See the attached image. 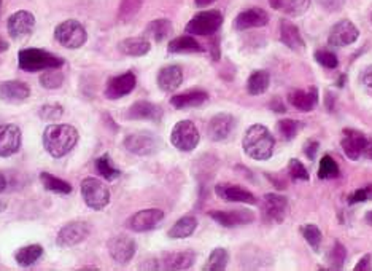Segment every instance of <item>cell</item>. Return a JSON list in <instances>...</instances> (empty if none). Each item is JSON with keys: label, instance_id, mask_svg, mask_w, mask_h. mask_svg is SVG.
<instances>
[{"label": "cell", "instance_id": "obj_1", "mask_svg": "<svg viewBox=\"0 0 372 271\" xmlns=\"http://www.w3.org/2000/svg\"><path fill=\"white\" fill-rule=\"evenodd\" d=\"M80 134L72 125H49L43 132V147L53 158H62L75 149Z\"/></svg>", "mask_w": 372, "mask_h": 271}, {"label": "cell", "instance_id": "obj_2", "mask_svg": "<svg viewBox=\"0 0 372 271\" xmlns=\"http://www.w3.org/2000/svg\"><path fill=\"white\" fill-rule=\"evenodd\" d=\"M275 139L271 134L264 125H251L248 128L244 139H242V147L244 152L251 160L266 161L274 154Z\"/></svg>", "mask_w": 372, "mask_h": 271}, {"label": "cell", "instance_id": "obj_3", "mask_svg": "<svg viewBox=\"0 0 372 271\" xmlns=\"http://www.w3.org/2000/svg\"><path fill=\"white\" fill-rule=\"evenodd\" d=\"M18 64L23 71L37 72L61 69L64 66V59L59 58L58 54L38 50V48H24L18 53Z\"/></svg>", "mask_w": 372, "mask_h": 271}, {"label": "cell", "instance_id": "obj_4", "mask_svg": "<svg viewBox=\"0 0 372 271\" xmlns=\"http://www.w3.org/2000/svg\"><path fill=\"white\" fill-rule=\"evenodd\" d=\"M54 38H56L64 48L77 50V48H82L84 43H86L88 34L80 21H77V19H66V21H62L56 27Z\"/></svg>", "mask_w": 372, "mask_h": 271}, {"label": "cell", "instance_id": "obj_5", "mask_svg": "<svg viewBox=\"0 0 372 271\" xmlns=\"http://www.w3.org/2000/svg\"><path fill=\"white\" fill-rule=\"evenodd\" d=\"M82 196L88 208L94 211L106 209L110 203V191L96 177H86L82 182Z\"/></svg>", "mask_w": 372, "mask_h": 271}, {"label": "cell", "instance_id": "obj_6", "mask_svg": "<svg viewBox=\"0 0 372 271\" xmlns=\"http://www.w3.org/2000/svg\"><path fill=\"white\" fill-rule=\"evenodd\" d=\"M201 134L196 125L190 120L178 121L175 126L172 128L171 132V142L175 149L182 152H193L199 144Z\"/></svg>", "mask_w": 372, "mask_h": 271}, {"label": "cell", "instance_id": "obj_7", "mask_svg": "<svg viewBox=\"0 0 372 271\" xmlns=\"http://www.w3.org/2000/svg\"><path fill=\"white\" fill-rule=\"evenodd\" d=\"M223 24V14L218 10L201 12L186 24V32L193 36H213Z\"/></svg>", "mask_w": 372, "mask_h": 271}, {"label": "cell", "instance_id": "obj_8", "mask_svg": "<svg viewBox=\"0 0 372 271\" xmlns=\"http://www.w3.org/2000/svg\"><path fill=\"white\" fill-rule=\"evenodd\" d=\"M124 147H126L127 152H131L134 155L138 156H150L155 155L158 150H160L161 142L156 136H153L151 132H132L124 137Z\"/></svg>", "mask_w": 372, "mask_h": 271}, {"label": "cell", "instance_id": "obj_9", "mask_svg": "<svg viewBox=\"0 0 372 271\" xmlns=\"http://www.w3.org/2000/svg\"><path fill=\"white\" fill-rule=\"evenodd\" d=\"M91 235V225L86 222H71L59 230L56 244L59 248H73V246L83 243Z\"/></svg>", "mask_w": 372, "mask_h": 271}, {"label": "cell", "instance_id": "obj_10", "mask_svg": "<svg viewBox=\"0 0 372 271\" xmlns=\"http://www.w3.org/2000/svg\"><path fill=\"white\" fill-rule=\"evenodd\" d=\"M107 249H108V254H110V257L113 259V262L126 265L131 262V260L134 259V255H136L137 246H136V241H134L132 238H129V236L118 235L108 239Z\"/></svg>", "mask_w": 372, "mask_h": 271}, {"label": "cell", "instance_id": "obj_11", "mask_svg": "<svg viewBox=\"0 0 372 271\" xmlns=\"http://www.w3.org/2000/svg\"><path fill=\"white\" fill-rule=\"evenodd\" d=\"M162 220H164V211L143 209L129 217L126 225L129 230L136 231V233H143V231L155 230Z\"/></svg>", "mask_w": 372, "mask_h": 271}, {"label": "cell", "instance_id": "obj_12", "mask_svg": "<svg viewBox=\"0 0 372 271\" xmlns=\"http://www.w3.org/2000/svg\"><path fill=\"white\" fill-rule=\"evenodd\" d=\"M358 37H360L358 27H356L351 21H349V19H342V21L336 23L334 26L331 27L328 43L331 47H345L355 43L358 40Z\"/></svg>", "mask_w": 372, "mask_h": 271}, {"label": "cell", "instance_id": "obj_13", "mask_svg": "<svg viewBox=\"0 0 372 271\" xmlns=\"http://www.w3.org/2000/svg\"><path fill=\"white\" fill-rule=\"evenodd\" d=\"M236 128V118L231 113H218L207 125V136L213 142L226 141Z\"/></svg>", "mask_w": 372, "mask_h": 271}, {"label": "cell", "instance_id": "obj_14", "mask_svg": "<svg viewBox=\"0 0 372 271\" xmlns=\"http://www.w3.org/2000/svg\"><path fill=\"white\" fill-rule=\"evenodd\" d=\"M23 144L21 130L16 125H0V156L7 158L18 154Z\"/></svg>", "mask_w": 372, "mask_h": 271}, {"label": "cell", "instance_id": "obj_15", "mask_svg": "<svg viewBox=\"0 0 372 271\" xmlns=\"http://www.w3.org/2000/svg\"><path fill=\"white\" fill-rule=\"evenodd\" d=\"M8 34L13 38H24L31 36L36 29V16L26 10H19L8 18Z\"/></svg>", "mask_w": 372, "mask_h": 271}, {"label": "cell", "instance_id": "obj_16", "mask_svg": "<svg viewBox=\"0 0 372 271\" xmlns=\"http://www.w3.org/2000/svg\"><path fill=\"white\" fill-rule=\"evenodd\" d=\"M136 85H137V78L132 72L121 73V75L113 77L107 82L103 95H106L107 99H121V97L129 95V93H132Z\"/></svg>", "mask_w": 372, "mask_h": 271}, {"label": "cell", "instance_id": "obj_17", "mask_svg": "<svg viewBox=\"0 0 372 271\" xmlns=\"http://www.w3.org/2000/svg\"><path fill=\"white\" fill-rule=\"evenodd\" d=\"M288 211V201L285 196L277 193H267L262 200V214L267 222H275L282 224Z\"/></svg>", "mask_w": 372, "mask_h": 271}, {"label": "cell", "instance_id": "obj_18", "mask_svg": "<svg viewBox=\"0 0 372 271\" xmlns=\"http://www.w3.org/2000/svg\"><path fill=\"white\" fill-rule=\"evenodd\" d=\"M213 220L218 222L221 226H237V225H245L251 224L255 220V214L251 211L247 209H232V211H212L208 213Z\"/></svg>", "mask_w": 372, "mask_h": 271}, {"label": "cell", "instance_id": "obj_19", "mask_svg": "<svg viewBox=\"0 0 372 271\" xmlns=\"http://www.w3.org/2000/svg\"><path fill=\"white\" fill-rule=\"evenodd\" d=\"M366 142H368V137H366L363 132L358 130H344V137H342V150L344 154L349 156L350 160H360V156H363Z\"/></svg>", "mask_w": 372, "mask_h": 271}, {"label": "cell", "instance_id": "obj_20", "mask_svg": "<svg viewBox=\"0 0 372 271\" xmlns=\"http://www.w3.org/2000/svg\"><path fill=\"white\" fill-rule=\"evenodd\" d=\"M162 115V108L158 104H153V102L148 101H137L127 108L126 117L129 120H150V121H161Z\"/></svg>", "mask_w": 372, "mask_h": 271}, {"label": "cell", "instance_id": "obj_21", "mask_svg": "<svg viewBox=\"0 0 372 271\" xmlns=\"http://www.w3.org/2000/svg\"><path fill=\"white\" fill-rule=\"evenodd\" d=\"M215 193L218 198L227 203H244V204H256L258 200L251 191H248L237 185H216Z\"/></svg>", "mask_w": 372, "mask_h": 271}, {"label": "cell", "instance_id": "obj_22", "mask_svg": "<svg viewBox=\"0 0 372 271\" xmlns=\"http://www.w3.org/2000/svg\"><path fill=\"white\" fill-rule=\"evenodd\" d=\"M269 21V16L262 8H248L236 18L234 27L237 31H247L253 27H262Z\"/></svg>", "mask_w": 372, "mask_h": 271}, {"label": "cell", "instance_id": "obj_23", "mask_svg": "<svg viewBox=\"0 0 372 271\" xmlns=\"http://www.w3.org/2000/svg\"><path fill=\"white\" fill-rule=\"evenodd\" d=\"M31 96V88L24 82L10 80L0 83V99L5 102H21Z\"/></svg>", "mask_w": 372, "mask_h": 271}, {"label": "cell", "instance_id": "obj_24", "mask_svg": "<svg viewBox=\"0 0 372 271\" xmlns=\"http://www.w3.org/2000/svg\"><path fill=\"white\" fill-rule=\"evenodd\" d=\"M183 82V71L180 66H166L158 72V86L164 93L175 91Z\"/></svg>", "mask_w": 372, "mask_h": 271}, {"label": "cell", "instance_id": "obj_25", "mask_svg": "<svg viewBox=\"0 0 372 271\" xmlns=\"http://www.w3.org/2000/svg\"><path fill=\"white\" fill-rule=\"evenodd\" d=\"M288 102L293 107L297 108V110L310 112L319 104V91H317V88H310L309 91H291L288 95Z\"/></svg>", "mask_w": 372, "mask_h": 271}, {"label": "cell", "instance_id": "obj_26", "mask_svg": "<svg viewBox=\"0 0 372 271\" xmlns=\"http://www.w3.org/2000/svg\"><path fill=\"white\" fill-rule=\"evenodd\" d=\"M280 40L293 51L304 50V40H302L299 29L288 19H282L280 21Z\"/></svg>", "mask_w": 372, "mask_h": 271}, {"label": "cell", "instance_id": "obj_27", "mask_svg": "<svg viewBox=\"0 0 372 271\" xmlns=\"http://www.w3.org/2000/svg\"><path fill=\"white\" fill-rule=\"evenodd\" d=\"M208 95L202 90H191L180 93V95L172 96L171 104L175 108H191V107H199L207 102Z\"/></svg>", "mask_w": 372, "mask_h": 271}, {"label": "cell", "instance_id": "obj_28", "mask_svg": "<svg viewBox=\"0 0 372 271\" xmlns=\"http://www.w3.org/2000/svg\"><path fill=\"white\" fill-rule=\"evenodd\" d=\"M164 268L167 270H188L196 262V254L193 250H183V252L164 254Z\"/></svg>", "mask_w": 372, "mask_h": 271}, {"label": "cell", "instance_id": "obj_29", "mask_svg": "<svg viewBox=\"0 0 372 271\" xmlns=\"http://www.w3.org/2000/svg\"><path fill=\"white\" fill-rule=\"evenodd\" d=\"M197 228V220L193 215H185L178 219L167 231V236L172 239H185L195 233Z\"/></svg>", "mask_w": 372, "mask_h": 271}, {"label": "cell", "instance_id": "obj_30", "mask_svg": "<svg viewBox=\"0 0 372 271\" xmlns=\"http://www.w3.org/2000/svg\"><path fill=\"white\" fill-rule=\"evenodd\" d=\"M151 43L148 38L143 37H131L126 38V40H121L120 45H118V50H120L123 54L126 56H143L150 51Z\"/></svg>", "mask_w": 372, "mask_h": 271}, {"label": "cell", "instance_id": "obj_31", "mask_svg": "<svg viewBox=\"0 0 372 271\" xmlns=\"http://www.w3.org/2000/svg\"><path fill=\"white\" fill-rule=\"evenodd\" d=\"M172 23L169 21L166 18H160L155 19V21H151L148 24L145 29V36L148 38H151L153 42H162L166 40V38L172 34Z\"/></svg>", "mask_w": 372, "mask_h": 271}, {"label": "cell", "instance_id": "obj_32", "mask_svg": "<svg viewBox=\"0 0 372 271\" xmlns=\"http://www.w3.org/2000/svg\"><path fill=\"white\" fill-rule=\"evenodd\" d=\"M42 255H43V248L40 244H29L16 250V254H14V260H16V263L19 265V267H31V265L40 260Z\"/></svg>", "mask_w": 372, "mask_h": 271}, {"label": "cell", "instance_id": "obj_33", "mask_svg": "<svg viewBox=\"0 0 372 271\" xmlns=\"http://www.w3.org/2000/svg\"><path fill=\"white\" fill-rule=\"evenodd\" d=\"M271 83V75L267 71H255L248 77L247 82V91L251 96H260L262 93L267 91Z\"/></svg>", "mask_w": 372, "mask_h": 271}, {"label": "cell", "instance_id": "obj_34", "mask_svg": "<svg viewBox=\"0 0 372 271\" xmlns=\"http://www.w3.org/2000/svg\"><path fill=\"white\" fill-rule=\"evenodd\" d=\"M169 53H201L204 48L197 40H195L191 36H182L173 38L167 47Z\"/></svg>", "mask_w": 372, "mask_h": 271}, {"label": "cell", "instance_id": "obj_35", "mask_svg": "<svg viewBox=\"0 0 372 271\" xmlns=\"http://www.w3.org/2000/svg\"><path fill=\"white\" fill-rule=\"evenodd\" d=\"M40 182L45 187V190L53 191V193L59 195H69L72 193V185L69 182L59 179V177L49 174V172H42L40 174Z\"/></svg>", "mask_w": 372, "mask_h": 271}, {"label": "cell", "instance_id": "obj_36", "mask_svg": "<svg viewBox=\"0 0 372 271\" xmlns=\"http://www.w3.org/2000/svg\"><path fill=\"white\" fill-rule=\"evenodd\" d=\"M227 262H230V254L225 248L213 249L210 255H208L207 263L202 267L204 271H223L226 270Z\"/></svg>", "mask_w": 372, "mask_h": 271}, {"label": "cell", "instance_id": "obj_37", "mask_svg": "<svg viewBox=\"0 0 372 271\" xmlns=\"http://www.w3.org/2000/svg\"><path fill=\"white\" fill-rule=\"evenodd\" d=\"M96 169H97L99 174H101L103 179H107V180H115L121 176V171L118 169V167L113 166L110 155L108 154H103L96 160Z\"/></svg>", "mask_w": 372, "mask_h": 271}, {"label": "cell", "instance_id": "obj_38", "mask_svg": "<svg viewBox=\"0 0 372 271\" xmlns=\"http://www.w3.org/2000/svg\"><path fill=\"white\" fill-rule=\"evenodd\" d=\"M326 260H328V263L331 265L332 270H342L347 260V249L342 246V243L336 241L334 246H332L331 250L328 252Z\"/></svg>", "mask_w": 372, "mask_h": 271}, {"label": "cell", "instance_id": "obj_39", "mask_svg": "<svg viewBox=\"0 0 372 271\" xmlns=\"http://www.w3.org/2000/svg\"><path fill=\"white\" fill-rule=\"evenodd\" d=\"M301 128H302L301 123L291 120V118H285V120H280L277 123V132H279L284 141L295 139Z\"/></svg>", "mask_w": 372, "mask_h": 271}, {"label": "cell", "instance_id": "obj_40", "mask_svg": "<svg viewBox=\"0 0 372 271\" xmlns=\"http://www.w3.org/2000/svg\"><path fill=\"white\" fill-rule=\"evenodd\" d=\"M64 80H66V77H64V73L61 71H58V69H49V71L40 75V85L43 88H47V90L61 88L64 85Z\"/></svg>", "mask_w": 372, "mask_h": 271}, {"label": "cell", "instance_id": "obj_41", "mask_svg": "<svg viewBox=\"0 0 372 271\" xmlns=\"http://www.w3.org/2000/svg\"><path fill=\"white\" fill-rule=\"evenodd\" d=\"M301 233L304 236V239L309 243V246L315 252L320 250V244H321V231L317 225L314 224H307L304 226H301Z\"/></svg>", "mask_w": 372, "mask_h": 271}, {"label": "cell", "instance_id": "obj_42", "mask_svg": "<svg viewBox=\"0 0 372 271\" xmlns=\"http://www.w3.org/2000/svg\"><path fill=\"white\" fill-rule=\"evenodd\" d=\"M319 177L320 179H336V177H339V166L330 155H325L320 160Z\"/></svg>", "mask_w": 372, "mask_h": 271}, {"label": "cell", "instance_id": "obj_43", "mask_svg": "<svg viewBox=\"0 0 372 271\" xmlns=\"http://www.w3.org/2000/svg\"><path fill=\"white\" fill-rule=\"evenodd\" d=\"M142 7V0H121L120 3V12H118V18L121 21H127L132 16H136V13Z\"/></svg>", "mask_w": 372, "mask_h": 271}, {"label": "cell", "instance_id": "obj_44", "mask_svg": "<svg viewBox=\"0 0 372 271\" xmlns=\"http://www.w3.org/2000/svg\"><path fill=\"white\" fill-rule=\"evenodd\" d=\"M288 172L291 176L293 180H304V182H309L310 180V176H309V171L306 169V166L302 165V163L299 160L296 158H291L290 163H288Z\"/></svg>", "mask_w": 372, "mask_h": 271}, {"label": "cell", "instance_id": "obj_45", "mask_svg": "<svg viewBox=\"0 0 372 271\" xmlns=\"http://www.w3.org/2000/svg\"><path fill=\"white\" fill-rule=\"evenodd\" d=\"M62 113L64 107L61 104H45L40 107L38 115H40V118L45 121H56L62 117Z\"/></svg>", "mask_w": 372, "mask_h": 271}, {"label": "cell", "instance_id": "obj_46", "mask_svg": "<svg viewBox=\"0 0 372 271\" xmlns=\"http://www.w3.org/2000/svg\"><path fill=\"white\" fill-rule=\"evenodd\" d=\"M310 8V0H288L285 3V12L290 16H301Z\"/></svg>", "mask_w": 372, "mask_h": 271}, {"label": "cell", "instance_id": "obj_47", "mask_svg": "<svg viewBox=\"0 0 372 271\" xmlns=\"http://www.w3.org/2000/svg\"><path fill=\"white\" fill-rule=\"evenodd\" d=\"M315 61L326 69H336L339 66V59L332 51L328 50H319L315 53Z\"/></svg>", "mask_w": 372, "mask_h": 271}, {"label": "cell", "instance_id": "obj_48", "mask_svg": "<svg viewBox=\"0 0 372 271\" xmlns=\"http://www.w3.org/2000/svg\"><path fill=\"white\" fill-rule=\"evenodd\" d=\"M319 3L326 12H339L344 7V0H319Z\"/></svg>", "mask_w": 372, "mask_h": 271}, {"label": "cell", "instance_id": "obj_49", "mask_svg": "<svg viewBox=\"0 0 372 271\" xmlns=\"http://www.w3.org/2000/svg\"><path fill=\"white\" fill-rule=\"evenodd\" d=\"M372 270V255L366 254L358 263L355 265V271H371Z\"/></svg>", "mask_w": 372, "mask_h": 271}, {"label": "cell", "instance_id": "obj_50", "mask_svg": "<svg viewBox=\"0 0 372 271\" xmlns=\"http://www.w3.org/2000/svg\"><path fill=\"white\" fill-rule=\"evenodd\" d=\"M368 200V191H366V189H361V190H356L354 195L350 196L349 203L350 204H355V203H363V201Z\"/></svg>", "mask_w": 372, "mask_h": 271}, {"label": "cell", "instance_id": "obj_51", "mask_svg": "<svg viewBox=\"0 0 372 271\" xmlns=\"http://www.w3.org/2000/svg\"><path fill=\"white\" fill-rule=\"evenodd\" d=\"M317 150H319V142H317V141H309L304 147V154L309 156V160L315 158Z\"/></svg>", "mask_w": 372, "mask_h": 271}, {"label": "cell", "instance_id": "obj_52", "mask_svg": "<svg viewBox=\"0 0 372 271\" xmlns=\"http://www.w3.org/2000/svg\"><path fill=\"white\" fill-rule=\"evenodd\" d=\"M361 82H363L366 86L372 88V66H369V67H366V69H364L363 75H361Z\"/></svg>", "mask_w": 372, "mask_h": 271}, {"label": "cell", "instance_id": "obj_53", "mask_svg": "<svg viewBox=\"0 0 372 271\" xmlns=\"http://www.w3.org/2000/svg\"><path fill=\"white\" fill-rule=\"evenodd\" d=\"M363 155H364L368 160H372V139H368V142H366V147H364Z\"/></svg>", "mask_w": 372, "mask_h": 271}, {"label": "cell", "instance_id": "obj_54", "mask_svg": "<svg viewBox=\"0 0 372 271\" xmlns=\"http://www.w3.org/2000/svg\"><path fill=\"white\" fill-rule=\"evenodd\" d=\"M271 107H274L275 112H285V106L280 104L279 99H274L271 102Z\"/></svg>", "mask_w": 372, "mask_h": 271}, {"label": "cell", "instance_id": "obj_55", "mask_svg": "<svg viewBox=\"0 0 372 271\" xmlns=\"http://www.w3.org/2000/svg\"><path fill=\"white\" fill-rule=\"evenodd\" d=\"M269 3H271V7H272V8L280 10V8H284L285 0H269Z\"/></svg>", "mask_w": 372, "mask_h": 271}, {"label": "cell", "instance_id": "obj_56", "mask_svg": "<svg viewBox=\"0 0 372 271\" xmlns=\"http://www.w3.org/2000/svg\"><path fill=\"white\" fill-rule=\"evenodd\" d=\"M216 0H195L196 7H208V5L215 3Z\"/></svg>", "mask_w": 372, "mask_h": 271}, {"label": "cell", "instance_id": "obj_57", "mask_svg": "<svg viewBox=\"0 0 372 271\" xmlns=\"http://www.w3.org/2000/svg\"><path fill=\"white\" fill-rule=\"evenodd\" d=\"M5 189H7V177L3 176V172H0V193L5 191Z\"/></svg>", "mask_w": 372, "mask_h": 271}, {"label": "cell", "instance_id": "obj_58", "mask_svg": "<svg viewBox=\"0 0 372 271\" xmlns=\"http://www.w3.org/2000/svg\"><path fill=\"white\" fill-rule=\"evenodd\" d=\"M7 50H8V43L5 42L2 37H0V53H2V51H7Z\"/></svg>", "mask_w": 372, "mask_h": 271}, {"label": "cell", "instance_id": "obj_59", "mask_svg": "<svg viewBox=\"0 0 372 271\" xmlns=\"http://www.w3.org/2000/svg\"><path fill=\"white\" fill-rule=\"evenodd\" d=\"M364 220H366V224L372 226V211H368V213H366Z\"/></svg>", "mask_w": 372, "mask_h": 271}, {"label": "cell", "instance_id": "obj_60", "mask_svg": "<svg viewBox=\"0 0 372 271\" xmlns=\"http://www.w3.org/2000/svg\"><path fill=\"white\" fill-rule=\"evenodd\" d=\"M5 209H7V203H5V201L0 200V213H3Z\"/></svg>", "mask_w": 372, "mask_h": 271}, {"label": "cell", "instance_id": "obj_61", "mask_svg": "<svg viewBox=\"0 0 372 271\" xmlns=\"http://www.w3.org/2000/svg\"><path fill=\"white\" fill-rule=\"evenodd\" d=\"M366 191H368V198H372V185L366 187Z\"/></svg>", "mask_w": 372, "mask_h": 271}, {"label": "cell", "instance_id": "obj_62", "mask_svg": "<svg viewBox=\"0 0 372 271\" xmlns=\"http://www.w3.org/2000/svg\"><path fill=\"white\" fill-rule=\"evenodd\" d=\"M0 10H2V0H0Z\"/></svg>", "mask_w": 372, "mask_h": 271}, {"label": "cell", "instance_id": "obj_63", "mask_svg": "<svg viewBox=\"0 0 372 271\" xmlns=\"http://www.w3.org/2000/svg\"><path fill=\"white\" fill-rule=\"evenodd\" d=\"M371 21H372V14H371Z\"/></svg>", "mask_w": 372, "mask_h": 271}]
</instances>
